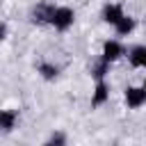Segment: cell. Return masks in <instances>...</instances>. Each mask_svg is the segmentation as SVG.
I'll return each mask as SVG.
<instances>
[{"label": "cell", "mask_w": 146, "mask_h": 146, "mask_svg": "<svg viewBox=\"0 0 146 146\" xmlns=\"http://www.w3.org/2000/svg\"><path fill=\"white\" fill-rule=\"evenodd\" d=\"M36 73L43 78V80H55L59 75V66L52 64V62H39L36 64Z\"/></svg>", "instance_id": "cell-10"}, {"label": "cell", "mask_w": 146, "mask_h": 146, "mask_svg": "<svg viewBox=\"0 0 146 146\" xmlns=\"http://www.w3.org/2000/svg\"><path fill=\"white\" fill-rule=\"evenodd\" d=\"M91 78L94 80H105V75H107V71H110V62H105L103 57L96 62V64H91Z\"/></svg>", "instance_id": "cell-11"}, {"label": "cell", "mask_w": 146, "mask_h": 146, "mask_svg": "<svg viewBox=\"0 0 146 146\" xmlns=\"http://www.w3.org/2000/svg\"><path fill=\"white\" fill-rule=\"evenodd\" d=\"M123 55H125V48H123V43H121L119 39H105V41H103V46H100V57H103L105 62L114 64V62L121 59Z\"/></svg>", "instance_id": "cell-2"}, {"label": "cell", "mask_w": 146, "mask_h": 146, "mask_svg": "<svg viewBox=\"0 0 146 146\" xmlns=\"http://www.w3.org/2000/svg\"><path fill=\"white\" fill-rule=\"evenodd\" d=\"M46 144H66V135H62V132H52V135L46 139Z\"/></svg>", "instance_id": "cell-12"}, {"label": "cell", "mask_w": 146, "mask_h": 146, "mask_svg": "<svg viewBox=\"0 0 146 146\" xmlns=\"http://www.w3.org/2000/svg\"><path fill=\"white\" fill-rule=\"evenodd\" d=\"M123 14H125V11H123L121 5H116V2H107V5L103 7V11H100V18H103L107 25H114Z\"/></svg>", "instance_id": "cell-7"}, {"label": "cell", "mask_w": 146, "mask_h": 146, "mask_svg": "<svg viewBox=\"0 0 146 146\" xmlns=\"http://www.w3.org/2000/svg\"><path fill=\"white\" fill-rule=\"evenodd\" d=\"M73 23H75V11H73L71 7H66V5H59V7L55 5L48 25H52L57 32H66V30L73 27Z\"/></svg>", "instance_id": "cell-1"}, {"label": "cell", "mask_w": 146, "mask_h": 146, "mask_svg": "<svg viewBox=\"0 0 146 146\" xmlns=\"http://www.w3.org/2000/svg\"><path fill=\"white\" fill-rule=\"evenodd\" d=\"M128 55V62L132 68H146V46L144 43H135L125 50Z\"/></svg>", "instance_id": "cell-5"}, {"label": "cell", "mask_w": 146, "mask_h": 146, "mask_svg": "<svg viewBox=\"0 0 146 146\" xmlns=\"http://www.w3.org/2000/svg\"><path fill=\"white\" fill-rule=\"evenodd\" d=\"M144 89H146V78H144Z\"/></svg>", "instance_id": "cell-14"}, {"label": "cell", "mask_w": 146, "mask_h": 146, "mask_svg": "<svg viewBox=\"0 0 146 146\" xmlns=\"http://www.w3.org/2000/svg\"><path fill=\"white\" fill-rule=\"evenodd\" d=\"M123 100H125L128 110H139V107H144V105H146V89H144V84H141V87H135V84L125 87Z\"/></svg>", "instance_id": "cell-3"}, {"label": "cell", "mask_w": 146, "mask_h": 146, "mask_svg": "<svg viewBox=\"0 0 146 146\" xmlns=\"http://www.w3.org/2000/svg\"><path fill=\"white\" fill-rule=\"evenodd\" d=\"M135 25H137V23H135V18H132L130 14H123V16H121V18H119L112 27H114L116 36H128V34L135 30Z\"/></svg>", "instance_id": "cell-8"}, {"label": "cell", "mask_w": 146, "mask_h": 146, "mask_svg": "<svg viewBox=\"0 0 146 146\" xmlns=\"http://www.w3.org/2000/svg\"><path fill=\"white\" fill-rule=\"evenodd\" d=\"M52 9H55L52 2H39V5H34L32 11H30V21H32L34 25H48Z\"/></svg>", "instance_id": "cell-4"}, {"label": "cell", "mask_w": 146, "mask_h": 146, "mask_svg": "<svg viewBox=\"0 0 146 146\" xmlns=\"http://www.w3.org/2000/svg\"><path fill=\"white\" fill-rule=\"evenodd\" d=\"M107 100H110V87H107V82L105 80H96V87L91 91V107L94 110L103 107Z\"/></svg>", "instance_id": "cell-6"}, {"label": "cell", "mask_w": 146, "mask_h": 146, "mask_svg": "<svg viewBox=\"0 0 146 146\" xmlns=\"http://www.w3.org/2000/svg\"><path fill=\"white\" fill-rule=\"evenodd\" d=\"M16 121H18L16 110H0V130L2 132H11L16 128Z\"/></svg>", "instance_id": "cell-9"}, {"label": "cell", "mask_w": 146, "mask_h": 146, "mask_svg": "<svg viewBox=\"0 0 146 146\" xmlns=\"http://www.w3.org/2000/svg\"><path fill=\"white\" fill-rule=\"evenodd\" d=\"M5 36H7V23H2V21H0V43L5 41Z\"/></svg>", "instance_id": "cell-13"}]
</instances>
